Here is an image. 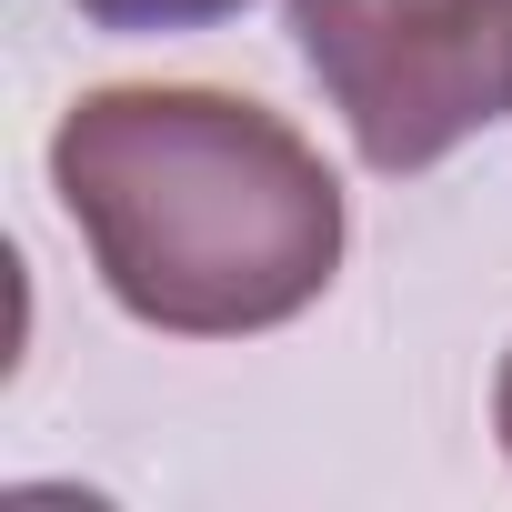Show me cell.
Segmentation results:
<instances>
[{
    "label": "cell",
    "mask_w": 512,
    "mask_h": 512,
    "mask_svg": "<svg viewBox=\"0 0 512 512\" xmlns=\"http://www.w3.org/2000/svg\"><path fill=\"white\" fill-rule=\"evenodd\" d=\"M51 191L101 292L181 342L302 322L352 241L332 161L282 111L201 81L81 91L51 131Z\"/></svg>",
    "instance_id": "obj_1"
},
{
    "label": "cell",
    "mask_w": 512,
    "mask_h": 512,
    "mask_svg": "<svg viewBox=\"0 0 512 512\" xmlns=\"http://www.w3.org/2000/svg\"><path fill=\"white\" fill-rule=\"evenodd\" d=\"M292 41L382 181L512 111V0H292Z\"/></svg>",
    "instance_id": "obj_2"
},
{
    "label": "cell",
    "mask_w": 512,
    "mask_h": 512,
    "mask_svg": "<svg viewBox=\"0 0 512 512\" xmlns=\"http://www.w3.org/2000/svg\"><path fill=\"white\" fill-rule=\"evenodd\" d=\"M71 11L101 31H211V21L251 11V0H71Z\"/></svg>",
    "instance_id": "obj_3"
},
{
    "label": "cell",
    "mask_w": 512,
    "mask_h": 512,
    "mask_svg": "<svg viewBox=\"0 0 512 512\" xmlns=\"http://www.w3.org/2000/svg\"><path fill=\"white\" fill-rule=\"evenodd\" d=\"M492 432H502V452H512V352H502V382H492Z\"/></svg>",
    "instance_id": "obj_4"
}]
</instances>
